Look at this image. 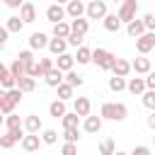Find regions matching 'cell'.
<instances>
[{"mask_svg":"<svg viewBox=\"0 0 155 155\" xmlns=\"http://www.w3.org/2000/svg\"><path fill=\"white\" fill-rule=\"evenodd\" d=\"M114 61H116V56H114L111 51H107V48H92V63H94L99 70H104V73H111V65H114Z\"/></svg>","mask_w":155,"mask_h":155,"instance_id":"7a4b0ae2","label":"cell"},{"mask_svg":"<svg viewBox=\"0 0 155 155\" xmlns=\"http://www.w3.org/2000/svg\"><path fill=\"white\" fill-rule=\"evenodd\" d=\"M109 90L111 92H121V90H126V80L124 78H109Z\"/></svg>","mask_w":155,"mask_h":155,"instance_id":"60d3db41","label":"cell"},{"mask_svg":"<svg viewBox=\"0 0 155 155\" xmlns=\"http://www.w3.org/2000/svg\"><path fill=\"white\" fill-rule=\"evenodd\" d=\"M7 36H10V34H7V29H5V27H0V51L5 48V44H7Z\"/></svg>","mask_w":155,"mask_h":155,"instance_id":"f907efd6","label":"cell"},{"mask_svg":"<svg viewBox=\"0 0 155 155\" xmlns=\"http://www.w3.org/2000/svg\"><path fill=\"white\" fill-rule=\"evenodd\" d=\"M15 145H17V140H15L10 133H2V136H0V148L10 150V148H15Z\"/></svg>","mask_w":155,"mask_h":155,"instance_id":"7bdbcfd3","label":"cell"},{"mask_svg":"<svg viewBox=\"0 0 155 155\" xmlns=\"http://www.w3.org/2000/svg\"><path fill=\"white\" fill-rule=\"evenodd\" d=\"M48 51H51V56L53 58H58V56H63V53H68V41L65 39H48Z\"/></svg>","mask_w":155,"mask_h":155,"instance_id":"9a60e30c","label":"cell"},{"mask_svg":"<svg viewBox=\"0 0 155 155\" xmlns=\"http://www.w3.org/2000/svg\"><path fill=\"white\" fill-rule=\"evenodd\" d=\"M41 48H48V34L34 31L29 36V51H41Z\"/></svg>","mask_w":155,"mask_h":155,"instance_id":"4fadbf2b","label":"cell"},{"mask_svg":"<svg viewBox=\"0 0 155 155\" xmlns=\"http://www.w3.org/2000/svg\"><path fill=\"white\" fill-rule=\"evenodd\" d=\"M53 65L65 75V73H70V70H75V58H73V53H63V56H58V58H53Z\"/></svg>","mask_w":155,"mask_h":155,"instance_id":"30bf717a","label":"cell"},{"mask_svg":"<svg viewBox=\"0 0 155 155\" xmlns=\"http://www.w3.org/2000/svg\"><path fill=\"white\" fill-rule=\"evenodd\" d=\"M126 90H128L131 94L140 97V94L145 92V80H143V78H138V75H136V78H128V80H126Z\"/></svg>","mask_w":155,"mask_h":155,"instance_id":"e0dca14e","label":"cell"},{"mask_svg":"<svg viewBox=\"0 0 155 155\" xmlns=\"http://www.w3.org/2000/svg\"><path fill=\"white\" fill-rule=\"evenodd\" d=\"M0 111L7 116V114H15V104L10 102V97H7V92L5 90H0Z\"/></svg>","mask_w":155,"mask_h":155,"instance_id":"1f68e13d","label":"cell"},{"mask_svg":"<svg viewBox=\"0 0 155 155\" xmlns=\"http://www.w3.org/2000/svg\"><path fill=\"white\" fill-rule=\"evenodd\" d=\"M19 145H22V150H24V153H36V150H39V145H41V138H39V136L27 133V136L22 138V143H19Z\"/></svg>","mask_w":155,"mask_h":155,"instance_id":"44dd1931","label":"cell"},{"mask_svg":"<svg viewBox=\"0 0 155 155\" xmlns=\"http://www.w3.org/2000/svg\"><path fill=\"white\" fill-rule=\"evenodd\" d=\"M63 140L78 145V140H80V128H63Z\"/></svg>","mask_w":155,"mask_h":155,"instance_id":"74e56055","label":"cell"},{"mask_svg":"<svg viewBox=\"0 0 155 155\" xmlns=\"http://www.w3.org/2000/svg\"><path fill=\"white\" fill-rule=\"evenodd\" d=\"M39 138H41V143L53 145V143H58V131H56V128H44V131L39 133Z\"/></svg>","mask_w":155,"mask_h":155,"instance_id":"4dcf8cb0","label":"cell"},{"mask_svg":"<svg viewBox=\"0 0 155 155\" xmlns=\"http://www.w3.org/2000/svg\"><path fill=\"white\" fill-rule=\"evenodd\" d=\"M111 75L114 78H128L131 75V61H126V58H116L114 61V65H111Z\"/></svg>","mask_w":155,"mask_h":155,"instance_id":"8fae6325","label":"cell"},{"mask_svg":"<svg viewBox=\"0 0 155 155\" xmlns=\"http://www.w3.org/2000/svg\"><path fill=\"white\" fill-rule=\"evenodd\" d=\"M19 19H22L24 24H31V22L36 19V5L29 2V0H24V5L19 7Z\"/></svg>","mask_w":155,"mask_h":155,"instance_id":"5bb4252c","label":"cell"},{"mask_svg":"<svg viewBox=\"0 0 155 155\" xmlns=\"http://www.w3.org/2000/svg\"><path fill=\"white\" fill-rule=\"evenodd\" d=\"M82 131L85 133H99L102 131V119L99 116H85V121H82Z\"/></svg>","mask_w":155,"mask_h":155,"instance_id":"ffe728a7","label":"cell"},{"mask_svg":"<svg viewBox=\"0 0 155 155\" xmlns=\"http://www.w3.org/2000/svg\"><path fill=\"white\" fill-rule=\"evenodd\" d=\"M102 24H104V29H107V31H111V34H116V31L121 29V22H119V17H116L114 12H109V15L102 19Z\"/></svg>","mask_w":155,"mask_h":155,"instance_id":"cb8c5ba5","label":"cell"},{"mask_svg":"<svg viewBox=\"0 0 155 155\" xmlns=\"http://www.w3.org/2000/svg\"><path fill=\"white\" fill-rule=\"evenodd\" d=\"M65 17H70V22L85 17V2H80V0H70V2L65 5Z\"/></svg>","mask_w":155,"mask_h":155,"instance_id":"7c38bea8","label":"cell"},{"mask_svg":"<svg viewBox=\"0 0 155 155\" xmlns=\"http://www.w3.org/2000/svg\"><path fill=\"white\" fill-rule=\"evenodd\" d=\"M128 155H153V150H150L148 145H136V148H133Z\"/></svg>","mask_w":155,"mask_h":155,"instance_id":"bcb514c9","label":"cell"},{"mask_svg":"<svg viewBox=\"0 0 155 155\" xmlns=\"http://www.w3.org/2000/svg\"><path fill=\"white\" fill-rule=\"evenodd\" d=\"M128 116V107L124 102H104L99 107V119L104 121H124Z\"/></svg>","mask_w":155,"mask_h":155,"instance_id":"6da1fadb","label":"cell"},{"mask_svg":"<svg viewBox=\"0 0 155 155\" xmlns=\"http://www.w3.org/2000/svg\"><path fill=\"white\" fill-rule=\"evenodd\" d=\"M145 124H148V128H150V131L155 133V111H150V116L145 119Z\"/></svg>","mask_w":155,"mask_h":155,"instance_id":"816d5d0a","label":"cell"},{"mask_svg":"<svg viewBox=\"0 0 155 155\" xmlns=\"http://www.w3.org/2000/svg\"><path fill=\"white\" fill-rule=\"evenodd\" d=\"M63 82H68V85L75 90V87H82V85H85V75H80V73L70 70V73H65V75H63Z\"/></svg>","mask_w":155,"mask_h":155,"instance_id":"4316f807","label":"cell"},{"mask_svg":"<svg viewBox=\"0 0 155 155\" xmlns=\"http://www.w3.org/2000/svg\"><path fill=\"white\" fill-rule=\"evenodd\" d=\"M0 136H2V133H0Z\"/></svg>","mask_w":155,"mask_h":155,"instance_id":"9f6ffc18","label":"cell"},{"mask_svg":"<svg viewBox=\"0 0 155 155\" xmlns=\"http://www.w3.org/2000/svg\"><path fill=\"white\" fill-rule=\"evenodd\" d=\"M73 58H75V63H78V65H87V63H92V48H87V46L82 44V46L75 51V56H73Z\"/></svg>","mask_w":155,"mask_h":155,"instance_id":"7402d4cb","label":"cell"},{"mask_svg":"<svg viewBox=\"0 0 155 155\" xmlns=\"http://www.w3.org/2000/svg\"><path fill=\"white\" fill-rule=\"evenodd\" d=\"M61 155H78V145H75V143H63Z\"/></svg>","mask_w":155,"mask_h":155,"instance_id":"f6af8a7d","label":"cell"},{"mask_svg":"<svg viewBox=\"0 0 155 155\" xmlns=\"http://www.w3.org/2000/svg\"><path fill=\"white\" fill-rule=\"evenodd\" d=\"M143 80H145V90H155V70H150Z\"/></svg>","mask_w":155,"mask_h":155,"instance_id":"c3c4849f","label":"cell"},{"mask_svg":"<svg viewBox=\"0 0 155 155\" xmlns=\"http://www.w3.org/2000/svg\"><path fill=\"white\" fill-rule=\"evenodd\" d=\"M126 34L131 36V39H140L143 34H145V27H143V19H133V22H128L126 24Z\"/></svg>","mask_w":155,"mask_h":155,"instance_id":"d6986e66","label":"cell"},{"mask_svg":"<svg viewBox=\"0 0 155 155\" xmlns=\"http://www.w3.org/2000/svg\"><path fill=\"white\" fill-rule=\"evenodd\" d=\"M51 34H53V39H68V36H70V22H58V24H53Z\"/></svg>","mask_w":155,"mask_h":155,"instance_id":"d4e9b609","label":"cell"},{"mask_svg":"<svg viewBox=\"0 0 155 155\" xmlns=\"http://www.w3.org/2000/svg\"><path fill=\"white\" fill-rule=\"evenodd\" d=\"M153 70V63H150V58H145V56H138V58H133L131 61V73H136L138 78L140 75H148Z\"/></svg>","mask_w":155,"mask_h":155,"instance_id":"9c48e42d","label":"cell"},{"mask_svg":"<svg viewBox=\"0 0 155 155\" xmlns=\"http://www.w3.org/2000/svg\"><path fill=\"white\" fill-rule=\"evenodd\" d=\"M22 128H24V133H31V136H39V133L44 131V126H41V119H39L36 114H29V116H24V119H22Z\"/></svg>","mask_w":155,"mask_h":155,"instance_id":"52a82bcc","label":"cell"},{"mask_svg":"<svg viewBox=\"0 0 155 155\" xmlns=\"http://www.w3.org/2000/svg\"><path fill=\"white\" fill-rule=\"evenodd\" d=\"M109 15V10H107V2L104 0H92V2H87L85 5V19L90 22V19H104Z\"/></svg>","mask_w":155,"mask_h":155,"instance_id":"3957f363","label":"cell"},{"mask_svg":"<svg viewBox=\"0 0 155 155\" xmlns=\"http://www.w3.org/2000/svg\"><path fill=\"white\" fill-rule=\"evenodd\" d=\"M0 126H5V114L0 111Z\"/></svg>","mask_w":155,"mask_h":155,"instance_id":"f5cc1de1","label":"cell"},{"mask_svg":"<svg viewBox=\"0 0 155 155\" xmlns=\"http://www.w3.org/2000/svg\"><path fill=\"white\" fill-rule=\"evenodd\" d=\"M140 102H143V107H145V109L155 111V90H145V92L140 94Z\"/></svg>","mask_w":155,"mask_h":155,"instance_id":"d590c367","label":"cell"},{"mask_svg":"<svg viewBox=\"0 0 155 155\" xmlns=\"http://www.w3.org/2000/svg\"><path fill=\"white\" fill-rule=\"evenodd\" d=\"M136 12H138V0H124L119 12H116V17H119L121 24H128V22L136 19Z\"/></svg>","mask_w":155,"mask_h":155,"instance_id":"277c9868","label":"cell"},{"mask_svg":"<svg viewBox=\"0 0 155 155\" xmlns=\"http://www.w3.org/2000/svg\"><path fill=\"white\" fill-rule=\"evenodd\" d=\"M5 128H7V131H12V128H22V119H19L17 114H7V116H5Z\"/></svg>","mask_w":155,"mask_h":155,"instance_id":"ab89813d","label":"cell"},{"mask_svg":"<svg viewBox=\"0 0 155 155\" xmlns=\"http://www.w3.org/2000/svg\"><path fill=\"white\" fill-rule=\"evenodd\" d=\"M53 68H56V65H53V58H41V61H39V73H41V78H46Z\"/></svg>","mask_w":155,"mask_h":155,"instance_id":"f35d334b","label":"cell"},{"mask_svg":"<svg viewBox=\"0 0 155 155\" xmlns=\"http://www.w3.org/2000/svg\"><path fill=\"white\" fill-rule=\"evenodd\" d=\"M7 97H10V102H12L15 107H17V104L22 102V97H24V94H22V92H19L17 87H12V90H7Z\"/></svg>","mask_w":155,"mask_h":155,"instance_id":"ee69618b","label":"cell"},{"mask_svg":"<svg viewBox=\"0 0 155 155\" xmlns=\"http://www.w3.org/2000/svg\"><path fill=\"white\" fill-rule=\"evenodd\" d=\"M73 111H75L80 119L90 116V114H92V102H90V97H73Z\"/></svg>","mask_w":155,"mask_h":155,"instance_id":"8992f818","label":"cell"},{"mask_svg":"<svg viewBox=\"0 0 155 155\" xmlns=\"http://www.w3.org/2000/svg\"><path fill=\"white\" fill-rule=\"evenodd\" d=\"M65 102H61V99H53L51 104H48V114L53 116V119H63L65 116Z\"/></svg>","mask_w":155,"mask_h":155,"instance_id":"83f0119b","label":"cell"},{"mask_svg":"<svg viewBox=\"0 0 155 155\" xmlns=\"http://www.w3.org/2000/svg\"><path fill=\"white\" fill-rule=\"evenodd\" d=\"M34 87H36V80H34V78H24V80H19V82H17V90H19L22 94L34 92Z\"/></svg>","mask_w":155,"mask_h":155,"instance_id":"8d00e7d4","label":"cell"},{"mask_svg":"<svg viewBox=\"0 0 155 155\" xmlns=\"http://www.w3.org/2000/svg\"><path fill=\"white\" fill-rule=\"evenodd\" d=\"M114 155H128V153H124V150H116V153H114Z\"/></svg>","mask_w":155,"mask_h":155,"instance_id":"db71d44e","label":"cell"},{"mask_svg":"<svg viewBox=\"0 0 155 155\" xmlns=\"http://www.w3.org/2000/svg\"><path fill=\"white\" fill-rule=\"evenodd\" d=\"M56 99H61V102H68V99H73V87L68 85V82H63V85H58L56 87Z\"/></svg>","mask_w":155,"mask_h":155,"instance_id":"d6a6232c","label":"cell"},{"mask_svg":"<svg viewBox=\"0 0 155 155\" xmlns=\"http://www.w3.org/2000/svg\"><path fill=\"white\" fill-rule=\"evenodd\" d=\"M65 41H68V46H75V48H80L85 39H82V36H75V34H70V36H68Z\"/></svg>","mask_w":155,"mask_h":155,"instance_id":"7dc6e473","label":"cell"},{"mask_svg":"<svg viewBox=\"0 0 155 155\" xmlns=\"http://www.w3.org/2000/svg\"><path fill=\"white\" fill-rule=\"evenodd\" d=\"M7 68H10V75L15 78V82H19V80H24V78H27V70H24V65H22L17 58H15V61H12Z\"/></svg>","mask_w":155,"mask_h":155,"instance_id":"484cf974","label":"cell"},{"mask_svg":"<svg viewBox=\"0 0 155 155\" xmlns=\"http://www.w3.org/2000/svg\"><path fill=\"white\" fill-rule=\"evenodd\" d=\"M90 31V22L85 19V17H80V19H73L70 22V34H75V36H82L85 39V34Z\"/></svg>","mask_w":155,"mask_h":155,"instance_id":"ac0fdd59","label":"cell"},{"mask_svg":"<svg viewBox=\"0 0 155 155\" xmlns=\"http://www.w3.org/2000/svg\"><path fill=\"white\" fill-rule=\"evenodd\" d=\"M153 48H155V31H145L140 39H136V51L140 56H148Z\"/></svg>","mask_w":155,"mask_h":155,"instance_id":"5b68a950","label":"cell"},{"mask_svg":"<svg viewBox=\"0 0 155 155\" xmlns=\"http://www.w3.org/2000/svg\"><path fill=\"white\" fill-rule=\"evenodd\" d=\"M63 128H80V116L75 111H65V116L61 119Z\"/></svg>","mask_w":155,"mask_h":155,"instance_id":"f546056e","label":"cell"},{"mask_svg":"<svg viewBox=\"0 0 155 155\" xmlns=\"http://www.w3.org/2000/svg\"><path fill=\"white\" fill-rule=\"evenodd\" d=\"M140 19H143V27H145V31H155V12H145Z\"/></svg>","mask_w":155,"mask_h":155,"instance_id":"b9f144b4","label":"cell"},{"mask_svg":"<svg viewBox=\"0 0 155 155\" xmlns=\"http://www.w3.org/2000/svg\"><path fill=\"white\" fill-rule=\"evenodd\" d=\"M5 5H7L10 10H19V7L24 5V0H5Z\"/></svg>","mask_w":155,"mask_h":155,"instance_id":"681fc988","label":"cell"},{"mask_svg":"<svg viewBox=\"0 0 155 155\" xmlns=\"http://www.w3.org/2000/svg\"><path fill=\"white\" fill-rule=\"evenodd\" d=\"M153 143H155V136H153Z\"/></svg>","mask_w":155,"mask_h":155,"instance_id":"11a10c76","label":"cell"},{"mask_svg":"<svg viewBox=\"0 0 155 155\" xmlns=\"http://www.w3.org/2000/svg\"><path fill=\"white\" fill-rule=\"evenodd\" d=\"M46 19H48L51 24L65 22V7H63V5H58V2H51V5L46 7Z\"/></svg>","mask_w":155,"mask_h":155,"instance_id":"ba28073f","label":"cell"},{"mask_svg":"<svg viewBox=\"0 0 155 155\" xmlns=\"http://www.w3.org/2000/svg\"><path fill=\"white\" fill-rule=\"evenodd\" d=\"M17 61H19L24 68H29V65H34V63H36V61H34V51H29V48L19 51V53H17Z\"/></svg>","mask_w":155,"mask_h":155,"instance_id":"836d02e7","label":"cell"},{"mask_svg":"<svg viewBox=\"0 0 155 155\" xmlns=\"http://www.w3.org/2000/svg\"><path fill=\"white\" fill-rule=\"evenodd\" d=\"M5 29H7V34H19V31L24 29V22L19 19V15H12V17H7Z\"/></svg>","mask_w":155,"mask_h":155,"instance_id":"603a6c76","label":"cell"},{"mask_svg":"<svg viewBox=\"0 0 155 155\" xmlns=\"http://www.w3.org/2000/svg\"><path fill=\"white\" fill-rule=\"evenodd\" d=\"M44 82H46L48 87H58V85H63V73H61L58 68H53V70L44 78Z\"/></svg>","mask_w":155,"mask_h":155,"instance_id":"f1b7e54d","label":"cell"},{"mask_svg":"<svg viewBox=\"0 0 155 155\" xmlns=\"http://www.w3.org/2000/svg\"><path fill=\"white\" fill-rule=\"evenodd\" d=\"M12 87H17V82H15V78L10 75V68L5 65V63H0V90H12Z\"/></svg>","mask_w":155,"mask_h":155,"instance_id":"2e32d148","label":"cell"},{"mask_svg":"<svg viewBox=\"0 0 155 155\" xmlns=\"http://www.w3.org/2000/svg\"><path fill=\"white\" fill-rule=\"evenodd\" d=\"M114 153H116L114 138H104V140L99 143V155H114Z\"/></svg>","mask_w":155,"mask_h":155,"instance_id":"e575fe53","label":"cell"}]
</instances>
